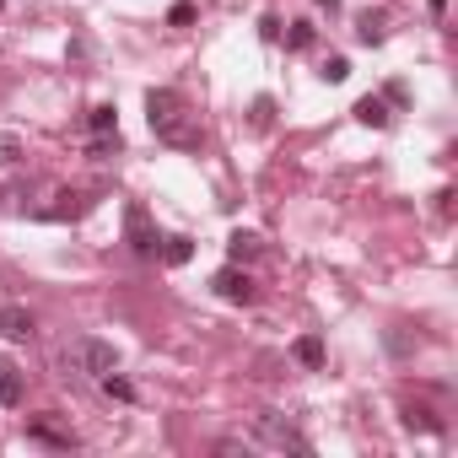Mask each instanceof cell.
Here are the masks:
<instances>
[{
	"label": "cell",
	"mask_w": 458,
	"mask_h": 458,
	"mask_svg": "<svg viewBox=\"0 0 458 458\" xmlns=\"http://www.w3.org/2000/svg\"><path fill=\"white\" fill-rule=\"evenodd\" d=\"M17 162H22V135L0 130V167H17Z\"/></svg>",
	"instance_id": "9a60e30c"
},
{
	"label": "cell",
	"mask_w": 458,
	"mask_h": 458,
	"mask_svg": "<svg viewBox=\"0 0 458 458\" xmlns=\"http://www.w3.org/2000/svg\"><path fill=\"white\" fill-rule=\"evenodd\" d=\"M157 254H162V265H173V270H178V265H189L194 243H189V238H162V249H157Z\"/></svg>",
	"instance_id": "30bf717a"
},
{
	"label": "cell",
	"mask_w": 458,
	"mask_h": 458,
	"mask_svg": "<svg viewBox=\"0 0 458 458\" xmlns=\"http://www.w3.org/2000/svg\"><path fill=\"white\" fill-rule=\"evenodd\" d=\"M431 12H437V17H442V12H447V0H431Z\"/></svg>",
	"instance_id": "cb8c5ba5"
},
{
	"label": "cell",
	"mask_w": 458,
	"mask_h": 458,
	"mask_svg": "<svg viewBox=\"0 0 458 458\" xmlns=\"http://www.w3.org/2000/svg\"><path fill=\"white\" fill-rule=\"evenodd\" d=\"M297 361H302V367H324V345H318V335H302V340H297Z\"/></svg>",
	"instance_id": "e0dca14e"
},
{
	"label": "cell",
	"mask_w": 458,
	"mask_h": 458,
	"mask_svg": "<svg viewBox=\"0 0 458 458\" xmlns=\"http://www.w3.org/2000/svg\"><path fill=\"white\" fill-rule=\"evenodd\" d=\"M98 383H103V394H108V399H124V404L135 399V383H130V377H119V367H114V372H103Z\"/></svg>",
	"instance_id": "7c38bea8"
},
{
	"label": "cell",
	"mask_w": 458,
	"mask_h": 458,
	"mask_svg": "<svg viewBox=\"0 0 458 458\" xmlns=\"http://www.w3.org/2000/svg\"><path fill=\"white\" fill-rule=\"evenodd\" d=\"M356 38H361V44H383V38H388V17H383V12H361V17H356Z\"/></svg>",
	"instance_id": "ba28073f"
},
{
	"label": "cell",
	"mask_w": 458,
	"mask_h": 458,
	"mask_svg": "<svg viewBox=\"0 0 458 458\" xmlns=\"http://www.w3.org/2000/svg\"><path fill=\"white\" fill-rule=\"evenodd\" d=\"M249 124L265 135V130L276 124V103H270V98H254V108H249Z\"/></svg>",
	"instance_id": "2e32d148"
},
{
	"label": "cell",
	"mask_w": 458,
	"mask_h": 458,
	"mask_svg": "<svg viewBox=\"0 0 458 458\" xmlns=\"http://www.w3.org/2000/svg\"><path fill=\"white\" fill-rule=\"evenodd\" d=\"M0 335H6V340H33V313L22 302H6V308H0Z\"/></svg>",
	"instance_id": "8992f818"
},
{
	"label": "cell",
	"mask_w": 458,
	"mask_h": 458,
	"mask_svg": "<svg viewBox=\"0 0 458 458\" xmlns=\"http://www.w3.org/2000/svg\"><path fill=\"white\" fill-rule=\"evenodd\" d=\"M210 292L221 297V302H254V281L238 270V265H226V270H216L210 276Z\"/></svg>",
	"instance_id": "5b68a950"
},
{
	"label": "cell",
	"mask_w": 458,
	"mask_h": 458,
	"mask_svg": "<svg viewBox=\"0 0 458 458\" xmlns=\"http://www.w3.org/2000/svg\"><path fill=\"white\" fill-rule=\"evenodd\" d=\"M404 426H410V431H442V420H437L426 404H404Z\"/></svg>",
	"instance_id": "4fadbf2b"
},
{
	"label": "cell",
	"mask_w": 458,
	"mask_h": 458,
	"mask_svg": "<svg viewBox=\"0 0 458 458\" xmlns=\"http://www.w3.org/2000/svg\"><path fill=\"white\" fill-rule=\"evenodd\" d=\"M226 254H233V265H243V259L259 254V238L254 233H233V238H226Z\"/></svg>",
	"instance_id": "8fae6325"
},
{
	"label": "cell",
	"mask_w": 458,
	"mask_h": 458,
	"mask_svg": "<svg viewBox=\"0 0 458 458\" xmlns=\"http://www.w3.org/2000/svg\"><path fill=\"white\" fill-rule=\"evenodd\" d=\"M388 351H394V356H410V351H415V340H410L404 329H394V335H388Z\"/></svg>",
	"instance_id": "7402d4cb"
},
{
	"label": "cell",
	"mask_w": 458,
	"mask_h": 458,
	"mask_svg": "<svg viewBox=\"0 0 458 458\" xmlns=\"http://www.w3.org/2000/svg\"><path fill=\"white\" fill-rule=\"evenodd\" d=\"M318 6H324V12H329V17H335V12H340V0H318Z\"/></svg>",
	"instance_id": "603a6c76"
},
{
	"label": "cell",
	"mask_w": 458,
	"mask_h": 458,
	"mask_svg": "<svg viewBox=\"0 0 458 458\" xmlns=\"http://www.w3.org/2000/svg\"><path fill=\"white\" fill-rule=\"evenodd\" d=\"M124 243H130L140 259H157V249H162V238H157V226H151V216H146L140 199L124 205Z\"/></svg>",
	"instance_id": "3957f363"
},
{
	"label": "cell",
	"mask_w": 458,
	"mask_h": 458,
	"mask_svg": "<svg viewBox=\"0 0 458 458\" xmlns=\"http://www.w3.org/2000/svg\"><path fill=\"white\" fill-rule=\"evenodd\" d=\"M286 49H313V22H292V33H286Z\"/></svg>",
	"instance_id": "ac0fdd59"
},
{
	"label": "cell",
	"mask_w": 458,
	"mask_h": 458,
	"mask_svg": "<svg viewBox=\"0 0 458 458\" xmlns=\"http://www.w3.org/2000/svg\"><path fill=\"white\" fill-rule=\"evenodd\" d=\"M146 119H151V135L162 140V146H178V151H199V119L189 114V103H183V92H173V87H151L146 92Z\"/></svg>",
	"instance_id": "6da1fadb"
},
{
	"label": "cell",
	"mask_w": 458,
	"mask_h": 458,
	"mask_svg": "<svg viewBox=\"0 0 458 458\" xmlns=\"http://www.w3.org/2000/svg\"><path fill=\"white\" fill-rule=\"evenodd\" d=\"M356 119L372 124V130H383V124L394 119V114H388V98H361V103H356Z\"/></svg>",
	"instance_id": "9c48e42d"
},
{
	"label": "cell",
	"mask_w": 458,
	"mask_h": 458,
	"mask_svg": "<svg viewBox=\"0 0 458 458\" xmlns=\"http://www.w3.org/2000/svg\"><path fill=\"white\" fill-rule=\"evenodd\" d=\"M318 76H324V81H345V76H351V65H345V60H340V55H329V60H324V71H318Z\"/></svg>",
	"instance_id": "ffe728a7"
},
{
	"label": "cell",
	"mask_w": 458,
	"mask_h": 458,
	"mask_svg": "<svg viewBox=\"0 0 458 458\" xmlns=\"http://www.w3.org/2000/svg\"><path fill=\"white\" fill-rule=\"evenodd\" d=\"M65 367H76V372H87V377H103V372H114L119 367V351L108 345V340H76V345H65Z\"/></svg>",
	"instance_id": "7a4b0ae2"
},
{
	"label": "cell",
	"mask_w": 458,
	"mask_h": 458,
	"mask_svg": "<svg viewBox=\"0 0 458 458\" xmlns=\"http://www.w3.org/2000/svg\"><path fill=\"white\" fill-rule=\"evenodd\" d=\"M92 157H108V151H119V130L114 135H92V146H87Z\"/></svg>",
	"instance_id": "44dd1931"
},
{
	"label": "cell",
	"mask_w": 458,
	"mask_h": 458,
	"mask_svg": "<svg viewBox=\"0 0 458 458\" xmlns=\"http://www.w3.org/2000/svg\"><path fill=\"white\" fill-rule=\"evenodd\" d=\"M270 447H292V453H313V442L292 426V420H281V415H259V426H254Z\"/></svg>",
	"instance_id": "277c9868"
},
{
	"label": "cell",
	"mask_w": 458,
	"mask_h": 458,
	"mask_svg": "<svg viewBox=\"0 0 458 458\" xmlns=\"http://www.w3.org/2000/svg\"><path fill=\"white\" fill-rule=\"evenodd\" d=\"M17 399H22V372L12 356H0V410H12Z\"/></svg>",
	"instance_id": "52a82bcc"
},
{
	"label": "cell",
	"mask_w": 458,
	"mask_h": 458,
	"mask_svg": "<svg viewBox=\"0 0 458 458\" xmlns=\"http://www.w3.org/2000/svg\"><path fill=\"white\" fill-rule=\"evenodd\" d=\"M28 437H38V442H55V447H71V442H76L71 431H60V426H49V420H33V426H28Z\"/></svg>",
	"instance_id": "5bb4252c"
},
{
	"label": "cell",
	"mask_w": 458,
	"mask_h": 458,
	"mask_svg": "<svg viewBox=\"0 0 458 458\" xmlns=\"http://www.w3.org/2000/svg\"><path fill=\"white\" fill-rule=\"evenodd\" d=\"M114 130H119V114H114L108 103H103V108H92V135H114Z\"/></svg>",
	"instance_id": "d6986e66"
}]
</instances>
